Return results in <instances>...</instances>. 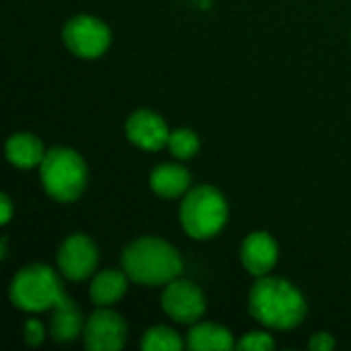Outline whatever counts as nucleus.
<instances>
[{"instance_id": "423d86ee", "label": "nucleus", "mask_w": 351, "mask_h": 351, "mask_svg": "<svg viewBox=\"0 0 351 351\" xmlns=\"http://www.w3.org/2000/svg\"><path fill=\"white\" fill-rule=\"evenodd\" d=\"M62 39L64 45L74 56L84 60H95L109 49L111 31L101 19L90 14H78L64 25Z\"/></svg>"}, {"instance_id": "1a4fd4ad", "label": "nucleus", "mask_w": 351, "mask_h": 351, "mask_svg": "<svg viewBox=\"0 0 351 351\" xmlns=\"http://www.w3.org/2000/svg\"><path fill=\"white\" fill-rule=\"evenodd\" d=\"M99 263L97 245L86 234H72L68 237L60 251H58V267L66 280L82 282L95 274Z\"/></svg>"}, {"instance_id": "4468645a", "label": "nucleus", "mask_w": 351, "mask_h": 351, "mask_svg": "<svg viewBox=\"0 0 351 351\" xmlns=\"http://www.w3.org/2000/svg\"><path fill=\"white\" fill-rule=\"evenodd\" d=\"M128 274L117 269H105L95 276L90 284V300L97 306H113L128 290Z\"/></svg>"}, {"instance_id": "412c9836", "label": "nucleus", "mask_w": 351, "mask_h": 351, "mask_svg": "<svg viewBox=\"0 0 351 351\" xmlns=\"http://www.w3.org/2000/svg\"><path fill=\"white\" fill-rule=\"evenodd\" d=\"M308 348L313 351H329L335 348V339H333V335H329V333H317V335H313V339L308 341Z\"/></svg>"}, {"instance_id": "f03ea898", "label": "nucleus", "mask_w": 351, "mask_h": 351, "mask_svg": "<svg viewBox=\"0 0 351 351\" xmlns=\"http://www.w3.org/2000/svg\"><path fill=\"white\" fill-rule=\"evenodd\" d=\"M121 267L136 284L167 286L181 276L183 259L167 241L156 237H142L123 249Z\"/></svg>"}, {"instance_id": "dca6fc26", "label": "nucleus", "mask_w": 351, "mask_h": 351, "mask_svg": "<svg viewBox=\"0 0 351 351\" xmlns=\"http://www.w3.org/2000/svg\"><path fill=\"white\" fill-rule=\"evenodd\" d=\"M49 331H51V337L56 341H60V343H70L84 331L82 315H80L78 306L72 300H68V302L60 304L58 308H53Z\"/></svg>"}, {"instance_id": "9d476101", "label": "nucleus", "mask_w": 351, "mask_h": 351, "mask_svg": "<svg viewBox=\"0 0 351 351\" xmlns=\"http://www.w3.org/2000/svg\"><path fill=\"white\" fill-rule=\"evenodd\" d=\"M125 136L134 146H138L142 150H160L167 146L171 132L158 113L140 109L128 117Z\"/></svg>"}, {"instance_id": "0eeeda50", "label": "nucleus", "mask_w": 351, "mask_h": 351, "mask_svg": "<svg viewBox=\"0 0 351 351\" xmlns=\"http://www.w3.org/2000/svg\"><path fill=\"white\" fill-rule=\"evenodd\" d=\"M162 311L177 323L193 325L206 313L204 292L189 280H173L165 286L160 296Z\"/></svg>"}, {"instance_id": "20e7f679", "label": "nucleus", "mask_w": 351, "mask_h": 351, "mask_svg": "<svg viewBox=\"0 0 351 351\" xmlns=\"http://www.w3.org/2000/svg\"><path fill=\"white\" fill-rule=\"evenodd\" d=\"M228 218V206L224 195L212 185H197L183 197L179 220L183 230L197 241L216 237Z\"/></svg>"}, {"instance_id": "9b49d317", "label": "nucleus", "mask_w": 351, "mask_h": 351, "mask_svg": "<svg viewBox=\"0 0 351 351\" xmlns=\"http://www.w3.org/2000/svg\"><path fill=\"white\" fill-rule=\"evenodd\" d=\"M241 261L251 276L255 278L267 276L278 263V245L274 237L267 232L249 234L241 247Z\"/></svg>"}, {"instance_id": "7ed1b4c3", "label": "nucleus", "mask_w": 351, "mask_h": 351, "mask_svg": "<svg viewBox=\"0 0 351 351\" xmlns=\"http://www.w3.org/2000/svg\"><path fill=\"white\" fill-rule=\"evenodd\" d=\"M10 300L25 313L53 311L70 298L62 290V282L47 265H27L10 282Z\"/></svg>"}, {"instance_id": "2eb2a0df", "label": "nucleus", "mask_w": 351, "mask_h": 351, "mask_svg": "<svg viewBox=\"0 0 351 351\" xmlns=\"http://www.w3.org/2000/svg\"><path fill=\"white\" fill-rule=\"evenodd\" d=\"M187 348L193 351H224L234 348L232 333L214 323H199L187 333Z\"/></svg>"}, {"instance_id": "4be33fe9", "label": "nucleus", "mask_w": 351, "mask_h": 351, "mask_svg": "<svg viewBox=\"0 0 351 351\" xmlns=\"http://www.w3.org/2000/svg\"><path fill=\"white\" fill-rule=\"evenodd\" d=\"M0 208H2V218H0V222H2V224H8V222H10V216H12V204H10V199H8L6 193L0 195Z\"/></svg>"}, {"instance_id": "aec40b11", "label": "nucleus", "mask_w": 351, "mask_h": 351, "mask_svg": "<svg viewBox=\"0 0 351 351\" xmlns=\"http://www.w3.org/2000/svg\"><path fill=\"white\" fill-rule=\"evenodd\" d=\"M23 335H25L27 346H31V348L41 346V343H43V339H45V327H43V323H41V321H37V319H29V321L25 323Z\"/></svg>"}, {"instance_id": "6ab92c4d", "label": "nucleus", "mask_w": 351, "mask_h": 351, "mask_svg": "<svg viewBox=\"0 0 351 351\" xmlns=\"http://www.w3.org/2000/svg\"><path fill=\"white\" fill-rule=\"evenodd\" d=\"M237 348L243 351H271L276 348V341L271 335L263 333V331H253L243 335V339L237 343Z\"/></svg>"}, {"instance_id": "a211bd4d", "label": "nucleus", "mask_w": 351, "mask_h": 351, "mask_svg": "<svg viewBox=\"0 0 351 351\" xmlns=\"http://www.w3.org/2000/svg\"><path fill=\"white\" fill-rule=\"evenodd\" d=\"M167 148L171 150V154L175 158L187 160V158H191L199 150V138H197L195 132H191L187 128H179V130L171 132Z\"/></svg>"}, {"instance_id": "f257e3e1", "label": "nucleus", "mask_w": 351, "mask_h": 351, "mask_svg": "<svg viewBox=\"0 0 351 351\" xmlns=\"http://www.w3.org/2000/svg\"><path fill=\"white\" fill-rule=\"evenodd\" d=\"M249 313L267 329L288 331L298 327L306 315L302 292L282 278H259L249 294Z\"/></svg>"}, {"instance_id": "f8f14e48", "label": "nucleus", "mask_w": 351, "mask_h": 351, "mask_svg": "<svg viewBox=\"0 0 351 351\" xmlns=\"http://www.w3.org/2000/svg\"><path fill=\"white\" fill-rule=\"evenodd\" d=\"M189 183H191V177L187 169H183L181 165H173V162L158 165L150 173L152 191L165 199H175V197L185 195L189 191Z\"/></svg>"}, {"instance_id": "f3484780", "label": "nucleus", "mask_w": 351, "mask_h": 351, "mask_svg": "<svg viewBox=\"0 0 351 351\" xmlns=\"http://www.w3.org/2000/svg\"><path fill=\"white\" fill-rule=\"evenodd\" d=\"M183 348V341L177 331L158 325L144 333L142 337V350L146 351H179Z\"/></svg>"}, {"instance_id": "39448f33", "label": "nucleus", "mask_w": 351, "mask_h": 351, "mask_svg": "<svg viewBox=\"0 0 351 351\" xmlns=\"http://www.w3.org/2000/svg\"><path fill=\"white\" fill-rule=\"evenodd\" d=\"M39 177L49 197L74 202L86 187V165L78 152L58 146L45 152L39 165Z\"/></svg>"}, {"instance_id": "6e6552de", "label": "nucleus", "mask_w": 351, "mask_h": 351, "mask_svg": "<svg viewBox=\"0 0 351 351\" xmlns=\"http://www.w3.org/2000/svg\"><path fill=\"white\" fill-rule=\"evenodd\" d=\"M84 348L90 351H119L128 339L125 321L109 311V306H99L97 313L84 323Z\"/></svg>"}, {"instance_id": "ddd939ff", "label": "nucleus", "mask_w": 351, "mask_h": 351, "mask_svg": "<svg viewBox=\"0 0 351 351\" xmlns=\"http://www.w3.org/2000/svg\"><path fill=\"white\" fill-rule=\"evenodd\" d=\"M6 158L10 165H14L16 169H33L39 167L43 156H45V148L41 144V140L33 134H12L6 140Z\"/></svg>"}]
</instances>
